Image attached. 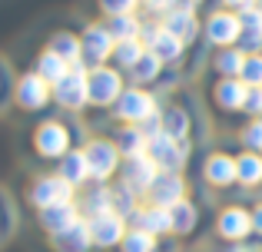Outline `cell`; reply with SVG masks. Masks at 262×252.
<instances>
[{
	"label": "cell",
	"mask_w": 262,
	"mask_h": 252,
	"mask_svg": "<svg viewBox=\"0 0 262 252\" xmlns=\"http://www.w3.org/2000/svg\"><path fill=\"white\" fill-rule=\"evenodd\" d=\"M86 129L80 123V117H67V113H50L40 117L30 126V153L40 166H57L70 149L83 146Z\"/></svg>",
	"instance_id": "cell-1"
},
{
	"label": "cell",
	"mask_w": 262,
	"mask_h": 252,
	"mask_svg": "<svg viewBox=\"0 0 262 252\" xmlns=\"http://www.w3.org/2000/svg\"><path fill=\"white\" fill-rule=\"evenodd\" d=\"M163 100H166L163 93L146 90V86H126L123 97L113 103L106 123L110 126H149V123H156V117H160Z\"/></svg>",
	"instance_id": "cell-2"
},
{
	"label": "cell",
	"mask_w": 262,
	"mask_h": 252,
	"mask_svg": "<svg viewBox=\"0 0 262 252\" xmlns=\"http://www.w3.org/2000/svg\"><path fill=\"white\" fill-rule=\"evenodd\" d=\"M126 73H120L116 66H96V70H90V110L86 117L93 120V126L106 123L110 110H113V103L123 97V90H126Z\"/></svg>",
	"instance_id": "cell-3"
},
{
	"label": "cell",
	"mask_w": 262,
	"mask_h": 252,
	"mask_svg": "<svg viewBox=\"0 0 262 252\" xmlns=\"http://www.w3.org/2000/svg\"><path fill=\"white\" fill-rule=\"evenodd\" d=\"M10 106L24 117H50L53 106V83H47L37 70H24L13 80V97Z\"/></svg>",
	"instance_id": "cell-4"
},
{
	"label": "cell",
	"mask_w": 262,
	"mask_h": 252,
	"mask_svg": "<svg viewBox=\"0 0 262 252\" xmlns=\"http://www.w3.org/2000/svg\"><path fill=\"white\" fill-rule=\"evenodd\" d=\"M83 156H86L90 179L93 182H113L120 176L123 156L116 149V143L110 140V133H90L83 140Z\"/></svg>",
	"instance_id": "cell-5"
},
{
	"label": "cell",
	"mask_w": 262,
	"mask_h": 252,
	"mask_svg": "<svg viewBox=\"0 0 262 252\" xmlns=\"http://www.w3.org/2000/svg\"><path fill=\"white\" fill-rule=\"evenodd\" d=\"M199 179H203V186L209 189V193H219V196L239 189L236 153H229V149H223V146L209 149V153L203 156V163H199Z\"/></svg>",
	"instance_id": "cell-6"
},
{
	"label": "cell",
	"mask_w": 262,
	"mask_h": 252,
	"mask_svg": "<svg viewBox=\"0 0 262 252\" xmlns=\"http://www.w3.org/2000/svg\"><path fill=\"white\" fill-rule=\"evenodd\" d=\"M199 113L196 106H186L179 100H163V110H160V129L166 136H173L176 143H183L189 153H196L199 146V126H196Z\"/></svg>",
	"instance_id": "cell-7"
},
{
	"label": "cell",
	"mask_w": 262,
	"mask_h": 252,
	"mask_svg": "<svg viewBox=\"0 0 262 252\" xmlns=\"http://www.w3.org/2000/svg\"><path fill=\"white\" fill-rule=\"evenodd\" d=\"M53 106L57 113L67 117H86L90 110V70L86 66H73L57 86H53Z\"/></svg>",
	"instance_id": "cell-8"
},
{
	"label": "cell",
	"mask_w": 262,
	"mask_h": 252,
	"mask_svg": "<svg viewBox=\"0 0 262 252\" xmlns=\"http://www.w3.org/2000/svg\"><path fill=\"white\" fill-rule=\"evenodd\" d=\"M27 202H30V209H50L57 206V202H70L77 199V189L70 186V182H63L53 169H43V173H33L30 179H27V189H24Z\"/></svg>",
	"instance_id": "cell-9"
},
{
	"label": "cell",
	"mask_w": 262,
	"mask_h": 252,
	"mask_svg": "<svg viewBox=\"0 0 262 252\" xmlns=\"http://www.w3.org/2000/svg\"><path fill=\"white\" fill-rule=\"evenodd\" d=\"M212 236H216L219 242H226V246H232V242H246L252 239V209L243 206V202H226V206H219L216 219H212Z\"/></svg>",
	"instance_id": "cell-10"
},
{
	"label": "cell",
	"mask_w": 262,
	"mask_h": 252,
	"mask_svg": "<svg viewBox=\"0 0 262 252\" xmlns=\"http://www.w3.org/2000/svg\"><path fill=\"white\" fill-rule=\"evenodd\" d=\"M146 156L156 163V166L163 169V173H186V166H189L192 153L183 146V143H176L173 136H166L160 126L149 129V143H146Z\"/></svg>",
	"instance_id": "cell-11"
},
{
	"label": "cell",
	"mask_w": 262,
	"mask_h": 252,
	"mask_svg": "<svg viewBox=\"0 0 262 252\" xmlns=\"http://www.w3.org/2000/svg\"><path fill=\"white\" fill-rule=\"evenodd\" d=\"M239 33H243V27H239V13H232V10L216 7V10H209L203 17V40H206L209 50L239 47Z\"/></svg>",
	"instance_id": "cell-12"
},
{
	"label": "cell",
	"mask_w": 262,
	"mask_h": 252,
	"mask_svg": "<svg viewBox=\"0 0 262 252\" xmlns=\"http://www.w3.org/2000/svg\"><path fill=\"white\" fill-rule=\"evenodd\" d=\"M246 97H249V86H246L243 80L216 77L212 86H209V106H212L216 117H243Z\"/></svg>",
	"instance_id": "cell-13"
},
{
	"label": "cell",
	"mask_w": 262,
	"mask_h": 252,
	"mask_svg": "<svg viewBox=\"0 0 262 252\" xmlns=\"http://www.w3.org/2000/svg\"><path fill=\"white\" fill-rule=\"evenodd\" d=\"M80 47H83V66L86 70H96V66L110 63L116 43H113V37H110L103 20H90L83 30H80Z\"/></svg>",
	"instance_id": "cell-14"
},
{
	"label": "cell",
	"mask_w": 262,
	"mask_h": 252,
	"mask_svg": "<svg viewBox=\"0 0 262 252\" xmlns=\"http://www.w3.org/2000/svg\"><path fill=\"white\" fill-rule=\"evenodd\" d=\"M86 222H90V236H93L96 252H116L120 242H123V236L129 233V219L120 216V213H113V209L93 216V219H86Z\"/></svg>",
	"instance_id": "cell-15"
},
{
	"label": "cell",
	"mask_w": 262,
	"mask_h": 252,
	"mask_svg": "<svg viewBox=\"0 0 262 252\" xmlns=\"http://www.w3.org/2000/svg\"><path fill=\"white\" fill-rule=\"evenodd\" d=\"M160 173H163V169L156 166L146 153H143V156H129V159H123L120 176H116V179H120L123 186H129L140 199H146V193L153 189V182H156V176H160Z\"/></svg>",
	"instance_id": "cell-16"
},
{
	"label": "cell",
	"mask_w": 262,
	"mask_h": 252,
	"mask_svg": "<svg viewBox=\"0 0 262 252\" xmlns=\"http://www.w3.org/2000/svg\"><path fill=\"white\" fill-rule=\"evenodd\" d=\"M160 24L166 27L173 37H179L186 47H196L203 40V17L196 13V7H176V10L163 13Z\"/></svg>",
	"instance_id": "cell-17"
},
{
	"label": "cell",
	"mask_w": 262,
	"mask_h": 252,
	"mask_svg": "<svg viewBox=\"0 0 262 252\" xmlns=\"http://www.w3.org/2000/svg\"><path fill=\"white\" fill-rule=\"evenodd\" d=\"M189 196V179L186 173H160L153 182V189L146 193V202L153 206H163V209H173L176 202H183Z\"/></svg>",
	"instance_id": "cell-18"
},
{
	"label": "cell",
	"mask_w": 262,
	"mask_h": 252,
	"mask_svg": "<svg viewBox=\"0 0 262 252\" xmlns=\"http://www.w3.org/2000/svg\"><path fill=\"white\" fill-rule=\"evenodd\" d=\"M129 226L133 229H143L149 236H160V239H173V222H169V209L163 206H153V202L143 199L136 206V213L129 216Z\"/></svg>",
	"instance_id": "cell-19"
},
{
	"label": "cell",
	"mask_w": 262,
	"mask_h": 252,
	"mask_svg": "<svg viewBox=\"0 0 262 252\" xmlns=\"http://www.w3.org/2000/svg\"><path fill=\"white\" fill-rule=\"evenodd\" d=\"M77 219H83V216H80L77 199H70V202H57V206L40 209V213H37V226L43 229L47 236H57V233H63V229H70Z\"/></svg>",
	"instance_id": "cell-20"
},
{
	"label": "cell",
	"mask_w": 262,
	"mask_h": 252,
	"mask_svg": "<svg viewBox=\"0 0 262 252\" xmlns=\"http://www.w3.org/2000/svg\"><path fill=\"white\" fill-rule=\"evenodd\" d=\"M47 242H50L53 252H96L86 219H77L70 229H63V233H57V236H47Z\"/></svg>",
	"instance_id": "cell-21"
},
{
	"label": "cell",
	"mask_w": 262,
	"mask_h": 252,
	"mask_svg": "<svg viewBox=\"0 0 262 252\" xmlns=\"http://www.w3.org/2000/svg\"><path fill=\"white\" fill-rule=\"evenodd\" d=\"M53 173L60 176V179L63 182H70L73 189H83V186H90V166H86V156H83V146H77V149H70V153L63 156V159L57 163V166H53Z\"/></svg>",
	"instance_id": "cell-22"
},
{
	"label": "cell",
	"mask_w": 262,
	"mask_h": 252,
	"mask_svg": "<svg viewBox=\"0 0 262 252\" xmlns=\"http://www.w3.org/2000/svg\"><path fill=\"white\" fill-rule=\"evenodd\" d=\"M246 57L249 53L239 50V47H223V50H209V70L216 77H226V80H239L243 77V66H246Z\"/></svg>",
	"instance_id": "cell-23"
},
{
	"label": "cell",
	"mask_w": 262,
	"mask_h": 252,
	"mask_svg": "<svg viewBox=\"0 0 262 252\" xmlns=\"http://www.w3.org/2000/svg\"><path fill=\"white\" fill-rule=\"evenodd\" d=\"M239 27H243V33H239V50L262 53V7L259 4L246 7V10L239 13Z\"/></svg>",
	"instance_id": "cell-24"
},
{
	"label": "cell",
	"mask_w": 262,
	"mask_h": 252,
	"mask_svg": "<svg viewBox=\"0 0 262 252\" xmlns=\"http://www.w3.org/2000/svg\"><path fill=\"white\" fill-rule=\"evenodd\" d=\"M199 216H203V209H199V202L192 199V196H186L183 202H176L173 209H169V222H173V239H186V236H192L199 229Z\"/></svg>",
	"instance_id": "cell-25"
},
{
	"label": "cell",
	"mask_w": 262,
	"mask_h": 252,
	"mask_svg": "<svg viewBox=\"0 0 262 252\" xmlns=\"http://www.w3.org/2000/svg\"><path fill=\"white\" fill-rule=\"evenodd\" d=\"M110 140L116 143L123 159L129 156H143L146 153V143H149V133L143 126H110Z\"/></svg>",
	"instance_id": "cell-26"
},
{
	"label": "cell",
	"mask_w": 262,
	"mask_h": 252,
	"mask_svg": "<svg viewBox=\"0 0 262 252\" xmlns=\"http://www.w3.org/2000/svg\"><path fill=\"white\" fill-rule=\"evenodd\" d=\"M77 206H80V216L83 219H93L100 213H110V189L106 182H90L77 193Z\"/></svg>",
	"instance_id": "cell-27"
},
{
	"label": "cell",
	"mask_w": 262,
	"mask_h": 252,
	"mask_svg": "<svg viewBox=\"0 0 262 252\" xmlns=\"http://www.w3.org/2000/svg\"><path fill=\"white\" fill-rule=\"evenodd\" d=\"M47 47H50V50H57L70 66H83V47H80V33L77 30H67V27L53 30L50 40H47Z\"/></svg>",
	"instance_id": "cell-28"
},
{
	"label": "cell",
	"mask_w": 262,
	"mask_h": 252,
	"mask_svg": "<svg viewBox=\"0 0 262 252\" xmlns=\"http://www.w3.org/2000/svg\"><path fill=\"white\" fill-rule=\"evenodd\" d=\"M30 70H37V73H40V77H43V80H47V83H53V86H57V83H60V80H63V77H67V73H70V70H73V66H70V63H67V60H63V57H60V53H57V50H50V47H43V50H40V53H37V57H33V66H30Z\"/></svg>",
	"instance_id": "cell-29"
},
{
	"label": "cell",
	"mask_w": 262,
	"mask_h": 252,
	"mask_svg": "<svg viewBox=\"0 0 262 252\" xmlns=\"http://www.w3.org/2000/svg\"><path fill=\"white\" fill-rule=\"evenodd\" d=\"M236 166H239V189H252V193L262 189V153L239 149Z\"/></svg>",
	"instance_id": "cell-30"
},
{
	"label": "cell",
	"mask_w": 262,
	"mask_h": 252,
	"mask_svg": "<svg viewBox=\"0 0 262 252\" xmlns=\"http://www.w3.org/2000/svg\"><path fill=\"white\" fill-rule=\"evenodd\" d=\"M113 37V43H123V40H140L143 30V13H123V17H106L103 20Z\"/></svg>",
	"instance_id": "cell-31"
},
{
	"label": "cell",
	"mask_w": 262,
	"mask_h": 252,
	"mask_svg": "<svg viewBox=\"0 0 262 252\" xmlns=\"http://www.w3.org/2000/svg\"><path fill=\"white\" fill-rule=\"evenodd\" d=\"M106 189H110V209H113V213H120V216H133L136 213V206H140V196L133 193V189L129 186H123L120 179H113V182H106Z\"/></svg>",
	"instance_id": "cell-32"
},
{
	"label": "cell",
	"mask_w": 262,
	"mask_h": 252,
	"mask_svg": "<svg viewBox=\"0 0 262 252\" xmlns=\"http://www.w3.org/2000/svg\"><path fill=\"white\" fill-rule=\"evenodd\" d=\"M116 252H163V239L129 226V233L123 236V242H120V249H116Z\"/></svg>",
	"instance_id": "cell-33"
},
{
	"label": "cell",
	"mask_w": 262,
	"mask_h": 252,
	"mask_svg": "<svg viewBox=\"0 0 262 252\" xmlns=\"http://www.w3.org/2000/svg\"><path fill=\"white\" fill-rule=\"evenodd\" d=\"M146 53V47L140 43V40H123V43L113 47V57H110V66H116L120 73H126L129 66L136 63V60Z\"/></svg>",
	"instance_id": "cell-34"
},
{
	"label": "cell",
	"mask_w": 262,
	"mask_h": 252,
	"mask_svg": "<svg viewBox=\"0 0 262 252\" xmlns=\"http://www.w3.org/2000/svg\"><path fill=\"white\" fill-rule=\"evenodd\" d=\"M13 229H17V209H13V199L4 186H0V242L10 239Z\"/></svg>",
	"instance_id": "cell-35"
},
{
	"label": "cell",
	"mask_w": 262,
	"mask_h": 252,
	"mask_svg": "<svg viewBox=\"0 0 262 252\" xmlns=\"http://www.w3.org/2000/svg\"><path fill=\"white\" fill-rule=\"evenodd\" d=\"M239 149H249V153H262V120H246L239 129Z\"/></svg>",
	"instance_id": "cell-36"
},
{
	"label": "cell",
	"mask_w": 262,
	"mask_h": 252,
	"mask_svg": "<svg viewBox=\"0 0 262 252\" xmlns=\"http://www.w3.org/2000/svg\"><path fill=\"white\" fill-rule=\"evenodd\" d=\"M103 20L106 17H123V13H140V0H96Z\"/></svg>",
	"instance_id": "cell-37"
},
{
	"label": "cell",
	"mask_w": 262,
	"mask_h": 252,
	"mask_svg": "<svg viewBox=\"0 0 262 252\" xmlns=\"http://www.w3.org/2000/svg\"><path fill=\"white\" fill-rule=\"evenodd\" d=\"M13 80H17V73L10 70V63L7 60H0V113L10 106V97H13Z\"/></svg>",
	"instance_id": "cell-38"
},
{
	"label": "cell",
	"mask_w": 262,
	"mask_h": 252,
	"mask_svg": "<svg viewBox=\"0 0 262 252\" xmlns=\"http://www.w3.org/2000/svg\"><path fill=\"white\" fill-rule=\"evenodd\" d=\"M243 80L246 86H262V53H249L246 57V66H243Z\"/></svg>",
	"instance_id": "cell-39"
},
{
	"label": "cell",
	"mask_w": 262,
	"mask_h": 252,
	"mask_svg": "<svg viewBox=\"0 0 262 252\" xmlns=\"http://www.w3.org/2000/svg\"><path fill=\"white\" fill-rule=\"evenodd\" d=\"M246 120H262V86H249V97H246Z\"/></svg>",
	"instance_id": "cell-40"
},
{
	"label": "cell",
	"mask_w": 262,
	"mask_h": 252,
	"mask_svg": "<svg viewBox=\"0 0 262 252\" xmlns=\"http://www.w3.org/2000/svg\"><path fill=\"white\" fill-rule=\"evenodd\" d=\"M223 252H262V246L256 242V236H252V239H246V242H232V246H226Z\"/></svg>",
	"instance_id": "cell-41"
},
{
	"label": "cell",
	"mask_w": 262,
	"mask_h": 252,
	"mask_svg": "<svg viewBox=\"0 0 262 252\" xmlns=\"http://www.w3.org/2000/svg\"><path fill=\"white\" fill-rule=\"evenodd\" d=\"M252 233H256V239H262V199L252 202Z\"/></svg>",
	"instance_id": "cell-42"
},
{
	"label": "cell",
	"mask_w": 262,
	"mask_h": 252,
	"mask_svg": "<svg viewBox=\"0 0 262 252\" xmlns=\"http://www.w3.org/2000/svg\"><path fill=\"white\" fill-rule=\"evenodd\" d=\"M256 4V0H219V7H223V10H232V13H243L246 7H252Z\"/></svg>",
	"instance_id": "cell-43"
},
{
	"label": "cell",
	"mask_w": 262,
	"mask_h": 252,
	"mask_svg": "<svg viewBox=\"0 0 262 252\" xmlns=\"http://www.w3.org/2000/svg\"><path fill=\"white\" fill-rule=\"evenodd\" d=\"M256 4H259V7H262V0H256Z\"/></svg>",
	"instance_id": "cell-44"
},
{
	"label": "cell",
	"mask_w": 262,
	"mask_h": 252,
	"mask_svg": "<svg viewBox=\"0 0 262 252\" xmlns=\"http://www.w3.org/2000/svg\"><path fill=\"white\" fill-rule=\"evenodd\" d=\"M140 4H143V0H140Z\"/></svg>",
	"instance_id": "cell-45"
},
{
	"label": "cell",
	"mask_w": 262,
	"mask_h": 252,
	"mask_svg": "<svg viewBox=\"0 0 262 252\" xmlns=\"http://www.w3.org/2000/svg\"><path fill=\"white\" fill-rule=\"evenodd\" d=\"M196 4H199V0H196Z\"/></svg>",
	"instance_id": "cell-46"
}]
</instances>
